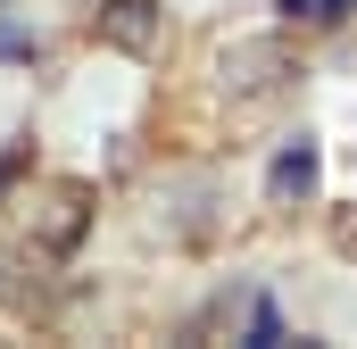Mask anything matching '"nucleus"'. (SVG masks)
Masks as SVG:
<instances>
[{"mask_svg":"<svg viewBox=\"0 0 357 349\" xmlns=\"http://www.w3.org/2000/svg\"><path fill=\"white\" fill-rule=\"evenodd\" d=\"M91 34L116 42V50H158V8H150V0H100Z\"/></svg>","mask_w":357,"mask_h":349,"instance_id":"obj_1","label":"nucleus"},{"mask_svg":"<svg viewBox=\"0 0 357 349\" xmlns=\"http://www.w3.org/2000/svg\"><path fill=\"white\" fill-rule=\"evenodd\" d=\"M316 174H324V158H316V142L299 133V142H291V150L274 158V174H266V191H274V200H307V191H316Z\"/></svg>","mask_w":357,"mask_h":349,"instance_id":"obj_2","label":"nucleus"},{"mask_svg":"<svg viewBox=\"0 0 357 349\" xmlns=\"http://www.w3.org/2000/svg\"><path fill=\"white\" fill-rule=\"evenodd\" d=\"M250 341H258V349L282 341V316H274V299H250Z\"/></svg>","mask_w":357,"mask_h":349,"instance_id":"obj_3","label":"nucleus"},{"mask_svg":"<svg viewBox=\"0 0 357 349\" xmlns=\"http://www.w3.org/2000/svg\"><path fill=\"white\" fill-rule=\"evenodd\" d=\"M291 8H307V17H341L349 0H291Z\"/></svg>","mask_w":357,"mask_h":349,"instance_id":"obj_4","label":"nucleus"},{"mask_svg":"<svg viewBox=\"0 0 357 349\" xmlns=\"http://www.w3.org/2000/svg\"><path fill=\"white\" fill-rule=\"evenodd\" d=\"M17 167H25V150H8V158H0V191L17 183Z\"/></svg>","mask_w":357,"mask_h":349,"instance_id":"obj_5","label":"nucleus"}]
</instances>
